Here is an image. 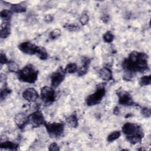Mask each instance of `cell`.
<instances>
[{"label":"cell","instance_id":"obj_20","mask_svg":"<svg viewBox=\"0 0 151 151\" xmlns=\"http://www.w3.org/2000/svg\"><path fill=\"white\" fill-rule=\"evenodd\" d=\"M64 70L65 73L73 74L78 71V66L77 64L74 63H70L66 65Z\"/></svg>","mask_w":151,"mask_h":151},{"label":"cell","instance_id":"obj_5","mask_svg":"<svg viewBox=\"0 0 151 151\" xmlns=\"http://www.w3.org/2000/svg\"><path fill=\"white\" fill-rule=\"evenodd\" d=\"M46 130L51 137L61 136L64 131V124L63 123H47L44 124Z\"/></svg>","mask_w":151,"mask_h":151},{"label":"cell","instance_id":"obj_7","mask_svg":"<svg viewBox=\"0 0 151 151\" xmlns=\"http://www.w3.org/2000/svg\"><path fill=\"white\" fill-rule=\"evenodd\" d=\"M65 73L62 67L58 68L51 76V84L54 87H57L64 80Z\"/></svg>","mask_w":151,"mask_h":151},{"label":"cell","instance_id":"obj_21","mask_svg":"<svg viewBox=\"0 0 151 151\" xmlns=\"http://www.w3.org/2000/svg\"><path fill=\"white\" fill-rule=\"evenodd\" d=\"M12 12L7 9H4L1 11L0 16L1 19L4 21L5 22H9L11 17H12Z\"/></svg>","mask_w":151,"mask_h":151},{"label":"cell","instance_id":"obj_30","mask_svg":"<svg viewBox=\"0 0 151 151\" xmlns=\"http://www.w3.org/2000/svg\"><path fill=\"white\" fill-rule=\"evenodd\" d=\"M141 113L142 114V115L146 118H149L150 117L151 115V111H150V109L149 107H143L142 109L141 110Z\"/></svg>","mask_w":151,"mask_h":151},{"label":"cell","instance_id":"obj_8","mask_svg":"<svg viewBox=\"0 0 151 151\" xmlns=\"http://www.w3.org/2000/svg\"><path fill=\"white\" fill-rule=\"evenodd\" d=\"M28 121L33 126L38 127L45 123L44 116L41 111L37 110L28 116Z\"/></svg>","mask_w":151,"mask_h":151},{"label":"cell","instance_id":"obj_2","mask_svg":"<svg viewBox=\"0 0 151 151\" xmlns=\"http://www.w3.org/2000/svg\"><path fill=\"white\" fill-rule=\"evenodd\" d=\"M122 132L126 136L127 140L132 145L140 142L144 137V133L142 127L133 123H124L122 127Z\"/></svg>","mask_w":151,"mask_h":151},{"label":"cell","instance_id":"obj_12","mask_svg":"<svg viewBox=\"0 0 151 151\" xmlns=\"http://www.w3.org/2000/svg\"><path fill=\"white\" fill-rule=\"evenodd\" d=\"M14 121L16 125L21 129L25 127L26 124L29 123L28 116H27L24 113H18L15 115L14 118Z\"/></svg>","mask_w":151,"mask_h":151},{"label":"cell","instance_id":"obj_35","mask_svg":"<svg viewBox=\"0 0 151 151\" xmlns=\"http://www.w3.org/2000/svg\"><path fill=\"white\" fill-rule=\"evenodd\" d=\"M113 113H114V114H116V115L119 114V113H120V110H119V107H116L114 109V110H113Z\"/></svg>","mask_w":151,"mask_h":151},{"label":"cell","instance_id":"obj_19","mask_svg":"<svg viewBox=\"0 0 151 151\" xmlns=\"http://www.w3.org/2000/svg\"><path fill=\"white\" fill-rule=\"evenodd\" d=\"M26 7L25 6L21 4H13L11 6V11L12 12L15 13H21L26 11Z\"/></svg>","mask_w":151,"mask_h":151},{"label":"cell","instance_id":"obj_17","mask_svg":"<svg viewBox=\"0 0 151 151\" xmlns=\"http://www.w3.org/2000/svg\"><path fill=\"white\" fill-rule=\"evenodd\" d=\"M18 145L11 141L2 142L0 144V147L1 149H5L11 150H17Z\"/></svg>","mask_w":151,"mask_h":151},{"label":"cell","instance_id":"obj_24","mask_svg":"<svg viewBox=\"0 0 151 151\" xmlns=\"http://www.w3.org/2000/svg\"><path fill=\"white\" fill-rule=\"evenodd\" d=\"M151 83V76H145L140 78L139 84L141 86H146L150 85Z\"/></svg>","mask_w":151,"mask_h":151},{"label":"cell","instance_id":"obj_4","mask_svg":"<svg viewBox=\"0 0 151 151\" xmlns=\"http://www.w3.org/2000/svg\"><path fill=\"white\" fill-rule=\"evenodd\" d=\"M106 93L105 87L103 84H99L97 86L96 91L89 95L86 99V104L89 106L99 104Z\"/></svg>","mask_w":151,"mask_h":151},{"label":"cell","instance_id":"obj_16","mask_svg":"<svg viewBox=\"0 0 151 151\" xmlns=\"http://www.w3.org/2000/svg\"><path fill=\"white\" fill-rule=\"evenodd\" d=\"M65 121L67 125L72 128H76L78 125V119L76 114L75 113H73V114L66 118Z\"/></svg>","mask_w":151,"mask_h":151},{"label":"cell","instance_id":"obj_31","mask_svg":"<svg viewBox=\"0 0 151 151\" xmlns=\"http://www.w3.org/2000/svg\"><path fill=\"white\" fill-rule=\"evenodd\" d=\"M0 61H1V65L2 64H7L8 63V62L9 61L8 60V59L7 58L6 55L5 53H3L2 52H1V57H0Z\"/></svg>","mask_w":151,"mask_h":151},{"label":"cell","instance_id":"obj_34","mask_svg":"<svg viewBox=\"0 0 151 151\" xmlns=\"http://www.w3.org/2000/svg\"><path fill=\"white\" fill-rule=\"evenodd\" d=\"M101 19L103 21V22L107 23L110 21V17L107 15H104L103 17H101Z\"/></svg>","mask_w":151,"mask_h":151},{"label":"cell","instance_id":"obj_6","mask_svg":"<svg viewBox=\"0 0 151 151\" xmlns=\"http://www.w3.org/2000/svg\"><path fill=\"white\" fill-rule=\"evenodd\" d=\"M41 98L42 101L46 105L52 104L55 99L54 90L48 86H45L41 90Z\"/></svg>","mask_w":151,"mask_h":151},{"label":"cell","instance_id":"obj_10","mask_svg":"<svg viewBox=\"0 0 151 151\" xmlns=\"http://www.w3.org/2000/svg\"><path fill=\"white\" fill-rule=\"evenodd\" d=\"M38 46L29 41L21 43L18 45V49L22 52L28 55H35Z\"/></svg>","mask_w":151,"mask_h":151},{"label":"cell","instance_id":"obj_18","mask_svg":"<svg viewBox=\"0 0 151 151\" xmlns=\"http://www.w3.org/2000/svg\"><path fill=\"white\" fill-rule=\"evenodd\" d=\"M35 55L41 60H45L48 58V53L46 49L44 47L41 46H38Z\"/></svg>","mask_w":151,"mask_h":151},{"label":"cell","instance_id":"obj_3","mask_svg":"<svg viewBox=\"0 0 151 151\" xmlns=\"http://www.w3.org/2000/svg\"><path fill=\"white\" fill-rule=\"evenodd\" d=\"M38 71L32 64H28L17 73L18 78L19 80L27 83H34L38 78Z\"/></svg>","mask_w":151,"mask_h":151},{"label":"cell","instance_id":"obj_33","mask_svg":"<svg viewBox=\"0 0 151 151\" xmlns=\"http://www.w3.org/2000/svg\"><path fill=\"white\" fill-rule=\"evenodd\" d=\"M52 20H53V17L51 15H47L44 18L45 22H47V23H50V22H52Z\"/></svg>","mask_w":151,"mask_h":151},{"label":"cell","instance_id":"obj_15","mask_svg":"<svg viewBox=\"0 0 151 151\" xmlns=\"http://www.w3.org/2000/svg\"><path fill=\"white\" fill-rule=\"evenodd\" d=\"M11 33V28L9 22H5L1 25V29L0 30V37L1 38H7Z\"/></svg>","mask_w":151,"mask_h":151},{"label":"cell","instance_id":"obj_1","mask_svg":"<svg viewBox=\"0 0 151 151\" xmlns=\"http://www.w3.org/2000/svg\"><path fill=\"white\" fill-rule=\"evenodd\" d=\"M122 67L124 71V79H132L136 73H143L149 69L148 57L144 52L133 51L126 58Z\"/></svg>","mask_w":151,"mask_h":151},{"label":"cell","instance_id":"obj_25","mask_svg":"<svg viewBox=\"0 0 151 151\" xmlns=\"http://www.w3.org/2000/svg\"><path fill=\"white\" fill-rule=\"evenodd\" d=\"M64 28L66 29H67L69 31H77L80 29V27L76 24L74 23H71V24H69V23H67L65 24V25H64Z\"/></svg>","mask_w":151,"mask_h":151},{"label":"cell","instance_id":"obj_9","mask_svg":"<svg viewBox=\"0 0 151 151\" xmlns=\"http://www.w3.org/2000/svg\"><path fill=\"white\" fill-rule=\"evenodd\" d=\"M119 98V103L124 106H131L134 103L130 94L124 90H120L117 92Z\"/></svg>","mask_w":151,"mask_h":151},{"label":"cell","instance_id":"obj_23","mask_svg":"<svg viewBox=\"0 0 151 151\" xmlns=\"http://www.w3.org/2000/svg\"><path fill=\"white\" fill-rule=\"evenodd\" d=\"M121 135V133L120 131H114L113 132H111L110 134H109V136H107V141L109 142H113L114 140H116V139H117Z\"/></svg>","mask_w":151,"mask_h":151},{"label":"cell","instance_id":"obj_29","mask_svg":"<svg viewBox=\"0 0 151 151\" xmlns=\"http://www.w3.org/2000/svg\"><path fill=\"white\" fill-rule=\"evenodd\" d=\"M10 92L11 91L9 88L4 87V88L1 90V100H3L4 99H5V97L10 93Z\"/></svg>","mask_w":151,"mask_h":151},{"label":"cell","instance_id":"obj_14","mask_svg":"<svg viewBox=\"0 0 151 151\" xmlns=\"http://www.w3.org/2000/svg\"><path fill=\"white\" fill-rule=\"evenodd\" d=\"M99 77L104 81H110L113 80V74L111 70L108 67H103L99 71Z\"/></svg>","mask_w":151,"mask_h":151},{"label":"cell","instance_id":"obj_22","mask_svg":"<svg viewBox=\"0 0 151 151\" xmlns=\"http://www.w3.org/2000/svg\"><path fill=\"white\" fill-rule=\"evenodd\" d=\"M7 65H8L7 67H8V70L11 72L15 73L17 74L18 72L19 71L18 65L14 61H9L8 62V63L7 64Z\"/></svg>","mask_w":151,"mask_h":151},{"label":"cell","instance_id":"obj_13","mask_svg":"<svg viewBox=\"0 0 151 151\" xmlns=\"http://www.w3.org/2000/svg\"><path fill=\"white\" fill-rule=\"evenodd\" d=\"M82 62L83 64L81 67L77 71L78 75L79 76H84L87 73L91 62V60L87 57H83L82 58Z\"/></svg>","mask_w":151,"mask_h":151},{"label":"cell","instance_id":"obj_26","mask_svg":"<svg viewBox=\"0 0 151 151\" xmlns=\"http://www.w3.org/2000/svg\"><path fill=\"white\" fill-rule=\"evenodd\" d=\"M114 40V35L110 31H107L103 35V40L107 43L111 42Z\"/></svg>","mask_w":151,"mask_h":151},{"label":"cell","instance_id":"obj_32","mask_svg":"<svg viewBox=\"0 0 151 151\" xmlns=\"http://www.w3.org/2000/svg\"><path fill=\"white\" fill-rule=\"evenodd\" d=\"M48 150L51 151H57V150H60V148L58 146L57 144L55 143H52L50 144V145L48 147Z\"/></svg>","mask_w":151,"mask_h":151},{"label":"cell","instance_id":"obj_28","mask_svg":"<svg viewBox=\"0 0 151 151\" xmlns=\"http://www.w3.org/2000/svg\"><path fill=\"white\" fill-rule=\"evenodd\" d=\"M80 22L82 25H86L89 21V17L86 13L83 14L80 18Z\"/></svg>","mask_w":151,"mask_h":151},{"label":"cell","instance_id":"obj_11","mask_svg":"<svg viewBox=\"0 0 151 151\" xmlns=\"http://www.w3.org/2000/svg\"><path fill=\"white\" fill-rule=\"evenodd\" d=\"M22 97L29 102H34L38 98V93L35 88H28L22 93Z\"/></svg>","mask_w":151,"mask_h":151},{"label":"cell","instance_id":"obj_27","mask_svg":"<svg viewBox=\"0 0 151 151\" xmlns=\"http://www.w3.org/2000/svg\"><path fill=\"white\" fill-rule=\"evenodd\" d=\"M61 31L60 29L58 28H55L54 29H53L49 35V37L50 39L51 40H54L56 39L57 38H58L60 35H61Z\"/></svg>","mask_w":151,"mask_h":151}]
</instances>
